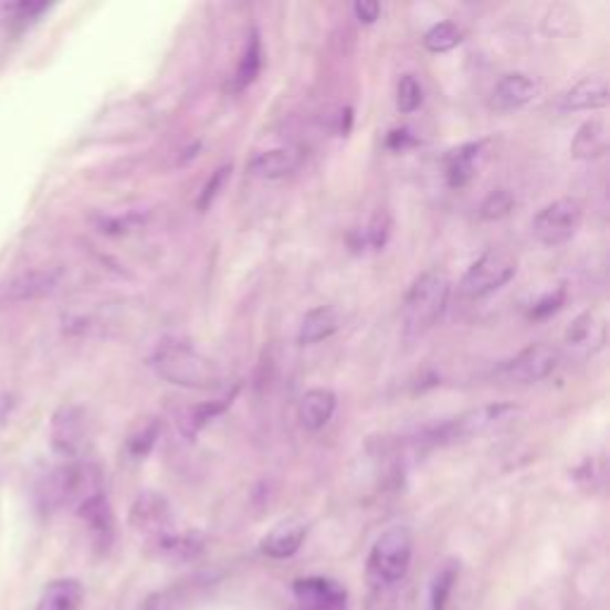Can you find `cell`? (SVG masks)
Segmentation results:
<instances>
[{
  "mask_svg": "<svg viewBox=\"0 0 610 610\" xmlns=\"http://www.w3.org/2000/svg\"><path fill=\"white\" fill-rule=\"evenodd\" d=\"M389 234H391V218L385 210H379L372 218L370 227L365 229V243H368L370 249H385Z\"/></svg>",
  "mask_w": 610,
  "mask_h": 610,
  "instance_id": "cell-32",
  "label": "cell"
},
{
  "mask_svg": "<svg viewBox=\"0 0 610 610\" xmlns=\"http://www.w3.org/2000/svg\"><path fill=\"white\" fill-rule=\"evenodd\" d=\"M562 303H566V286H558L556 292L546 294L544 298H539L537 303L532 305L529 317H532V319H546V317H551V315H556V313L562 308Z\"/></svg>",
  "mask_w": 610,
  "mask_h": 610,
  "instance_id": "cell-33",
  "label": "cell"
},
{
  "mask_svg": "<svg viewBox=\"0 0 610 610\" xmlns=\"http://www.w3.org/2000/svg\"><path fill=\"white\" fill-rule=\"evenodd\" d=\"M6 12L10 14L12 20H22V22H32L36 20L39 14H43L45 10L51 8V3H34V0H20V3H8L3 6Z\"/></svg>",
  "mask_w": 610,
  "mask_h": 610,
  "instance_id": "cell-34",
  "label": "cell"
},
{
  "mask_svg": "<svg viewBox=\"0 0 610 610\" xmlns=\"http://www.w3.org/2000/svg\"><path fill=\"white\" fill-rule=\"evenodd\" d=\"M608 339V329H606V319L587 311L582 315H577L572 319V325L566 332V350L572 358H591L597 356L599 350L606 346Z\"/></svg>",
  "mask_w": 610,
  "mask_h": 610,
  "instance_id": "cell-12",
  "label": "cell"
},
{
  "mask_svg": "<svg viewBox=\"0 0 610 610\" xmlns=\"http://www.w3.org/2000/svg\"><path fill=\"white\" fill-rule=\"evenodd\" d=\"M305 534H308V527H305V523H301V520H296V517H292V520H284L280 525H274L265 534L263 541H261V551L267 558H274V560L292 558L298 551V548L303 546Z\"/></svg>",
  "mask_w": 610,
  "mask_h": 610,
  "instance_id": "cell-16",
  "label": "cell"
},
{
  "mask_svg": "<svg viewBox=\"0 0 610 610\" xmlns=\"http://www.w3.org/2000/svg\"><path fill=\"white\" fill-rule=\"evenodd\" d=\"M60 280H63L60 267H36L14 274V277L0 282V308L51 296L60 286Z\"/></svg>",
  "mask_w": 610,
  "mask_h": 610,
  "instance_id": "cell-9",
  "label": "cell"
},
{
  "mask_svg": "<svg viewBox=\"0 0 610 610\" xmlns=\"http://www.w3.org/2000/svg\"><path fill=\"white\" fill-rule=\"evenodd\" d=\"M424 98L422 84L418 82L416 74H403L399 88H396V108H399L403 115L416 113Z\"/></svg>",
  "mask_w": 610,
  "mask_h": 610,
  "instance_id": "cell-28",
  "label": "cell"
},
{
  "mask_svg": "<svg viewBox=\"0 0 610 610\" xmlns=\"http://www.w3.org/2000/svg\"><path fill=\"white\" fill-rule=\"evenodd\" d=\"M560 362V354L548 344H529L515 358L501 365L498 375L511 385H534L551 377Z\"/></svg>",
  "mask_w": 610,
  "mask_h": 610,
  "instance_id": "cell-8",
  "label": "cell"
},
{
  "mask_svg": "<svg viewBox=\"0 0 610 610\" xmlns=\"http://www.w3.org/2000/svg\"><path fill=\"white\" fill-rule=\"evenodd\" d=\"M482 148H484V141H477V144H463L453 148L449 156H446V181L449 187L453 189H463L467 181L475 177V170H477V162L482 158Z\"/></svg>",
  "mask_w": 610,
  "mask_h": 610,
  "instance_id": "cell-24",
  "label": "cell"
},
{
  "mask_svg": "<svg viewBox=\"0 0 610 610\" xmlns=\"http://www.w3.org/2000/svg\"><path fill=\"white\" fill-rule=\"evenodd\" d=\"M232 399H234V393L232 396H224V399H218V401H208V403L189 408L187 413L181 416V420H179L181 432H185L189 439H193L198 432L203 430V427L208 422H212L218 416H222L224 410L229 406H232Z\"/></svg>",
  "mask_w": 610,
  "mask_h": 610,
  "instance_id": "cell-25",
  "label": "cell"
},
{
  "mask_svg": "<svg viewBox=\"0 0 610 610\" xmlns=\"http://www.w3.org/2000/svg\"><path fill=\"white\" fill-rule=\"evenodd\" d=\"M608 152V127L603 119H587L570 144V156L577 160H597Z\"/></svg>",
  "mask_w": 610,
  "mask_h": 610,
  "instance_id": "cell-22",
  "label": "cell"
},
{
  "mask_svg": "<svg viewBox=\"0 0 610 610\" xmlns=\"http://www.w3.org/2000/svg\"><path fill=\"white\" fill-rule=\"evenodd\" d=\"M582 218V203L575 201V198H558V201L548 203L539 210V215L532 222V232L544 246L556 249L562 246V243H568L577 234Z\"/></svg>",
  "mask_w": 610,
  "mask_h": 610,
  "instance_id": "cell-6",
  "label": "cell"
},
{
  "mask_svg": "<svg viewBox=\"0 0 610 610\" xmlns=\"http://www.w3.org/2000/svg\"><path fill=\"white\" fill-rule=\"evenodd\" d=\"M534 94H537V84H534L527 74L511 72L496 82L490 105L496 113H513L525 108L534 98Z\"/></svg>",
  "mask_w": 610,
  "mask_h": 610,
  "instance_id": "cell-15",
  "label": "cell"
},
{
  "mask_svg": "<svg viewBox=\"0 0 610 610\" xmlns=\"http://www.w3.org/2000/svg\"><path fill=\"white\" fill-rule=\"evenodd\" d=\"M84 587L80 579H55L43 589L36 610H82L84 606Z\"/></svg>",
  "mask_w": 610,
  "mask_h": 610,
  "instance_id": "cell-23",
  "label": "cell"
},
{
  "mask_svg": "<svg viewBox=\"0 0 610 610\" xmlns=\"http://www.w3.org/2000/svg\"><path fill=\"white\" fill-rule=\"evenodd\" d=\"M103 492L101 490V472L96 465L74 461L67 465L55 467L51 475L39 486V503L43 511H60L72 506L76 511L80 503H84L88 496Z\"/></svg>",
  "mask_w": 610,
  "mask_h": 610,
  "instance_id": "cell-3",
  "label": "cell"
},
{
  "mask_svg": "<svg viewBox=\"0 0 610 610\" xmlns=\"http://www.w3.org/2000/svg\"><path fill=\"white\" fill-rule=\"evenodd\" d=\"M132 525L144 532L146 537L162 541L167 534H172V511L160 494L146 492L132 506Z\"/></svg>",
  "mask_w": 610,
  "mask_h": 610,
  "instance_id": "cell-13",
  "label": "cell"
},
{
  "mask_svg": "<svg viewBox=\"0 0 610 610\" xmlns=\"http://www.w3.org/2000/svg\"><path fill=\"white\" fill-rule=\"evenodd\" d=\"M53 449L65 458H80L88 444V422L82 406L65 403L55 410L51 424Z\"/></svg>",
  "mask_w": 610,
  "mask_h": 610,
  "instance_id": "cell-10",
  "label": "cell"
},
{
  "mask_svg": "<svg viewBox=\"0 0 610 610\" xmlns=\"http://www.w3.org/2000/svg\"><path fill=\"white\" fill-rule=\"evenodd\" d=\"M229 175H232V165H220L218 170L210 175V179L206 181V187H203L201 196H198V201H196V208H198V210L206 212L212 203H215V198H218L220 191L224 189Z\"/></svg>",
  "mask_w": 610,
  "mask_h": 610,
  "instance_id": "cell-31",
  "label": "cell"
},
{
  "mask_svg": "<svg viewBox=\"0 0 610 610\" xmlns=\"http://www.w3.org/2000/svg\"><path fill=\"white\" fill-rule=\"evenodd\" d=\"M158 439H160V422L158 420H152L148 424H144L141 430H136L129 441H127V451L129 455L134 458V461H144V458L156 449L158 444Z\"/></svg>",
  "mask_w": 610,
  "mask_h": 610,
  "instance_id": "cell-30",
  "label": "cell"
},
{
  "mask_svg": "<svg viewBox=\"0 0 610 610\" xmlns=\"http://www.w3.org/2000/svg\"><path fill=\"white\" fill-rule=\"evenodd\" d=\"M413 560V532L406 525L387 529L375 541L368 558V577L375 589H391L403 582Z\"/></svg>",
  "mask_w": 610,
  "mask_h": 610,
  "instance_id": "cell-4",
  "label": "cell"
},
{
  "mask_svg": "<svg viewBox=\"0 0 610 610\" xmlns=\"http://www.w3.org/2000/svg\"><path fill=\"white\" fill-rule=\"evenodd\" d=\"M387 146L391 150H406L408 146H416V139H413V134H410V129H393L389 134V139H387Z\"/></svg>",
  "mask_w": 610,
  "mask_h": 610,
  "instance_id": "cell-36",
  "label": "cell"
},
{
  "mask_svg": "<svg viewBox=\"0 0 610 610\" xmlns=\"http://www.w3.org/2000/svg\"><path fill=\"white\" fill-rule=\"evenodd\" d=\"M150 365L165 381L185 389H218L222 372L215 362L196 350L189 341L165 339L152 350Z\"/></svg>",
  "mask_w": 610,
  "mask_h": 610,
  "instance_id": "cell-1",
  "label": "cell"
},
{
  "mask_svg": "<svg viewBox=\"0 0 610 610\" xmlns=\"http://www.w3.org/2000/svg\"><path fill=\"white\" fill-rule=\"evenodd\" d=\"M517 272L515 257L503 249H490L470 265L461 282V292L465 298H484L501 286H506Z\"/></svg>",
  "mask_w": 610,
  "mask_h": 610,
  "instance_id": "cell-5",
  "label": "cell"
},
{
  "mask_svg": "<svg viewBox=\"0 0 610 610\" xmlns=\"http://www.w3.org/2000/svg\"><path fill=\"white\" fill-rule=\"evenodd\" d=\"M354 12H356L360 24H375L379 20L381 6L377 3V0H360V3L354 6Z\"/></svg>",
  "mask_w": 610,
  "mask_h": 610,
  "instance_id": "cell-35",
  "label": "cell"
},
{
  "mask_svg": "<svg viewBox=\"0 0 610 610\" xmlns=\"http://www.w3.org/2000/svg\"><path fill=\"white\" fill-rule=\"evenodd\" d=\"M513 208H515V196L508 189H494L482 201L480 218L486 222H496V220H503L506 215H511Z\"/></svg>",
  "mask_w": 610,
  "mask_h": 610,
  "instance_id": "cell-29",
  "label": "cell"
},
{
  "mask_svg": "<svg viewBox=\"0 0 610 610\" xmlns=\"http://www.w3.org/2000/svg\"><path fill=\"white\" fill-rule=\"evenodd\" d=\"M296 610H348V591L329 577H301L292 587Z\"/></svg>",
  "mask_w": 610,
  "mask_h": 610,
  "instance_id": "cell-11",
  "label": "cell"
},
{
  "mask_svg": "<svg viewBox=\"0 0 610 610\" xmlns=\"http://www.w3.org/2000/svg\"><path fill=\"white\" fill-rule=\"evenodd\" d=\"M341 327V317L339 313L332 308V305H319V308H313L305 313L301 329H298V344L311 346V344H319L334 334L339 332Z\"/></svg>",
  "mask_w": 610,
  "mask_h": 610,
  "instance_id": "cell-21",
  "label": "cell"
},
{
  "mask_svg": "<svg viewBox=\"0 0 610 610\" xmlns=\"http://www.w3.org/2000/svg\"><path fill=\"white\" fill-rule=\"evenodd\" d=\"M610 101L606 76H587L560 96V111H601Z\"/></svg>",
  "mask_w": 610,
  "mask_h": 610,
  "instance_id": "cell-17",
  "label": "cell"
},
{
  "mask_svg": "<svg viewBox=\"0 0 610 610\" xmlns=\"http://www.w3.org/2000/svg\"><path fill=\"white\" fill-rule=\"evenodd\" d=\"M455 582H458V562L449 560L446 566L437 572L434 582H432V593H430L432 610H446L449 608Z\"/></svg>",
  "mask_w": 610,
  "mask_h": 610,
  "instance_id": "cell-27",
  "label": "cell"
},
{
  "mask_svg": "<svg viewBox=\"0 0 610 610\" xmlns=\"http://www.w3.org/2000/svg\"><path fill=\"white\" fill-rule=\"evenodd\" d=\"M334 410H337V393L332 389H311L303 393L298 406V420L308 432H319L329 424Z\"/></svg>",
  "mask_w": 610,
  "mask_h": 610,
  "instance_id": "cell-18",
  "label": "cell"
},
{
  "mask_svg": "<svg viewBox=\"0 0 610 610\" xmlns=\"http://www.w3.org/2000/svg\"><path fill=\"white\" fill-rule=\"evenodd\" d=\"M261 70H263V41H261V34H257V29H251L246 45H243L236 72L232 76V84H229V91H232V94L246 91L249 86L255 84L257 76H261Z\"/></svg>",
  "mask_w": 610,
  "mask_h": 610,
  "instance_id": "cell-20",
  "label": "cell"
},
{
  "mask_svg": "<svg viewBox=\"0 0 610 610\" xmlns=\"http://www.w3.org/2000/svg\"><path fill=\"white\" fill-rule=\"evenodd\" d=\"M301 156L292 148H270L255 152L249 162V172L257 179H284L298 170Z\"/></svg>",
  "mask_w": 610,
  "mask_h": 610,
  "instance_id": "cell-19",
  "label": "cell"
},
{
  "mask_svg": "<svg viewBox=\"0 0 610 610\" xmlns=\"http://www.w3.org/2000/svg\"><path fill=\"white\" fill-rule=\"evenodd\" d=\"M451 284L444 272L430 270L420 274L403 301V337L420 339L446 311Z\"/></svg>",
  "mask_w": 610,
  "mask_h": 610,
  "instance_id": "cell-2",
  "label": "cell"
},
{
  "mask_svg": "<svg viewBox=\"0 0 610 610\" xmlns=\"http://www.w3.org/2000/svg\"><path fill=\"white\" fill-rule=\"evenodd\" d=\"M517 413V408L511 403H486L480 408H472L467 413L458 416L455 420L441 424L432 434L437 444H451V441H467L482 437L486 432L496 430L498 424L511 420V416Z\"/></svg>",
  "mask_w": 610,
  "mask_h": 610,
  "instance_id": "cell-7",
  "label": "cell"
},
{
  "mask_svg": "<svg viewBox=\"0 0 610 610\" xmlns=\"http://www.w3.org/2000/svg\"><path fill=\"white\" fill-rule=\"evenodd\" d=\"M76 515H80V520L86 525L94 546L101 548V551H108L115 539V517L105 494L98 492L94 496H88L84 503L76 506Z\"/></svg>",
  "mask_w": 610,
  "mask_h": 610,
  "instance_id": "cell-14",
  "label": "cell"
},
{
  "mask_svg": "<svg viewBox=\"0 0 610 610\" xmlns=\"http://www.w3.org/2000/svg\"><path fill=\"white\" fill-rule=\"evenodd\" d=\"M430 53H449L463 43V32L453 22H439L422 39Z\"/></svg>",
  "mask_w": 610,
  "mask_h": 610,
  "instance_id": "cell-26",
  "label": "cell"
}]
</instances>
